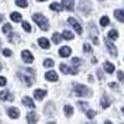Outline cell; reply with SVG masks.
<instances>
[{
    "label": "cell",
    "instance_id": "cell-1",
    "mask_svg": "<svg viewBox=\"0 0 124 124\" xmlns=\"http://www.w3.org/2000/svg\"><path fill=\"white\" fill-rule=\"evenodd\" d=\"M32 20L41 27V30H45V31L48 30V21H47V19L42 14H35L32 16Z\"/></svg>",
    "mask_w": 124,
    "mask_h": 124
},
{
    "label": "cell",
    "instance_id": "cell-2",
    "mask_svg": "<svg viewBox=\"0 0 124 124\" xmlns=\"http://www.w3.org/2000/svg\"><path fill=\"white\" fill-rule=\"evenodd\" d=\"M75 94H76L77 97H85V96L89 94V91H88V88H87L86 86H83V85H77V86L75 87Z\"/></svg>",
    "mask_w": 124,
    "mask_h": 124
},
{
    "label": "cell",
    "instance_id": "cell-3",
    "mask_svg": "<svg viewBox=\"0 0 124 124\" xmlns=\"http://www.w3.org/2000/svg\"><path fill=\"white\" fill-rule=\"evenodd\" d=\"M68 24H70L72 27H73V29L76 30V32H77V34H79V35L82 34V26L79 25V23L77 21L76 19H73V17H70V19H68Z\"/></svg>",
    "mask_w": 124,
    "mask_h": 124
},
{
    "label": "cell",
    "instance_id": "cell-4",
    "mask_svg": "<svg viewBox=\"0 0 124 124\" xmlns=\"http://www.w3.org/2000/svg\"><path fill=\"white\" fill-rule=\"evenodd\" d=\"M60 70H61L62 73H65V75H67V73L77 75V70H75V68H70L67 65H63V63H61V65H60Z\"/></svg>",
    "mask_w": 124,
    "mask_h": 124
},
{
    "label": "cell",
    "instance_id": "cell-5",
    "mask_svg": "<svg viewBox=\"0 0 124 124\" xmlns=\"http://www.w3.org/2000/svg\"><path fill=\"white\" fill-rule=\"evenodd\" d=\"M34 76H35V75H32V76H26V75H21V73H19V77H20V78H21V79L25 82L27 87H31V86H32V82H34Z\"/></svg>",
    "mask_w": 124,
    "mask_h": 124
},
{
    "label": "cell",
    "instance_id": "cell-6",
    "mask_svg": "<svg viewBox=\"0 0 124 124\" xmlns=\"http://www.w3.org/2000/svg\"><path fill=\"white\" fill-rule=\"evenodd\" d=\"M23 60L26 62V63H31V62H34V56L30 51L25 50V51H23Z\"/></svg>",
    "mask_w": 124,
    "mask_h": 124
},
{
    "label": "cell",
    "instance_id": "cell-7",
    "mask_svg": "<svg viewBox=\"0 0 124 124\" xmlns=\"http://www.w3.org/2000/svg\"><path fill=\"white\" fill-rule=\"evenodd\" d=\"M104 42H106V45H107V47H108V50H109V52H110V55L113 56V57H114V56H117V48H116V46L114 45H113L112 42H110V41L108 40V39H106L104 40Z\"/></svg>",
    "mask_w": 124,
    "mask_h": 124
},
{
    "label": "cell",
    "instance_id": "cell-8",
    "mask_svg": "<svg viewBox=\"0 0 124 124\" xmlns=\"http://www.w3.org/2000/svg\"><path fill=\"white\" fill-rule=\"evenodd\" d=\"M45 78L47 81H51V82H56L58 79L57 73H56L55 71H50V72H47V73H45Z\"/></svg>",
    "mask_w": 124,
    "mask_h": 124
},
{
    "label": "cell",
    "instance_id": "cell-9",
    "mask_svg": "<svg viewBox=\"0 0 124 124\" xmlns=\"http://www.w3.org/2000/svg\"><path fill=\"white\" fill-rule=\"evenodd\" d=\"M58 54H60L61 57H65V58H66V57H68V56L71 55V48H70L68 46H63V47L60 48Z\"/></svg>",
    "mask_w": 124,
    "mask_h": 124
},
{
    "label": "cell",
    "instance_id": "cell-10",
    "mask_svg": "<svg viewBox=\"0 0 124 124\" xmlns=\"http://www.w3.org/2000/svg\"><path fill=\"white\" fill-rule=\"evenodd\" d=\"M89 30H91V37H92V40H93V42H94L96 45H98V36H97V29H96L94 26H93V25H91Z\"/></svg>",
    "mask_w": 124,
    "mask_h": 124
},
{
    "label": "cell",
    "instance_id": "cell-11",
    "mask_svg": "<svg viewBox=\"0 0 124 124\" xmlns=\"http://www.w3.org/2000/svg\"><path fill=\"white\" fill-rule=\"evenodd\" d=\"M0 99L1 101H13V97L10 94V92L5 89V91L0 92Z\"/></svg>",
    "mask_w": 124,
    "mask_h": 124
},
{
    "label": "cell",
    "instance_id": "cell-12",
    "mask_svg": "<svg viewBox=\"0 0 124 124\" xmlns=\"http://www.w3.org/2000/svg\"><path fill=\"white\" fill-rule=\"evenodd\" d=\"M19 114H20V112H19L17 108H10V109L8 110V116H9L10 118H13V119L17 118Z\"/></svg>",
    "mask_w": 124,
    "mask_h": 124
},
{
    "label": "cell",
    "instance_id": "cell-13",
    "mask_svg": "<svg viewBox=\"0 0 124 124\" xmlns=\"http://www.w3.org/2000/svg\"><path fill=\"white\" fill-rule=\"evenodd\" d=\"M34 96H35L36 99L41 101V99L46 96V91H44V89H36V91L34 92Z\"/></svg>",
    "mask_w": 124,
    "mask_h": 124
},
{
    "label": "cell",
    "instance_id": "cell-14",
    "mask_svg": "<svg viewBox=\"0 0 124 124\" xmlns=\"http://www.w3.org/2000/svg\"><path fill=\"white\" fill-rule=\"evenodd\" d=\"M62 5L67 10H72L75 6V0H62Z\"/></svg>",
    "mask_w": 124,
    "mask_h": 124
},
{
    "label": "cell",
    "instance_id": "cell-15",
    "mask_svg": "<svg viewBox=\"0 0 124 124\" xmlns=\"http://www.w3.org/2000/svg\"><path fill=\"white\" fill-rule=\"evenodd\" d=\"M39 45H40L41 47H42V48H45V50L50 48V42H48V40H47V39H45V37L39 39Z\"/></svg>",
    "mask_w": 124,
    "mask_h": 124
},
{
    "label": "cell",
    "instance_id": "cell-16",
    "mask_svg": "<svg viewBox=\"0 0 124 124\" xmlns=\"http://www.w3.org/2000/svg\"><path fill=\"white\" fill-rule=\"evenodd\" d=\"M23 103L29 108H35V103L32 102V99H31L30 97H24L23 98Z\"/></svg>",
    "mask_w": 124,
    "mask_h": 124
},
{
    "label": "cell",
    "instance_id": "cell-17",
    "mask_svg": "<svg viewBox=\"0 0 124 124\" xmlns=\"http://www.w3.org/2000/svg\"><path fill=\"white\" fill-rule=\"evenodd\" d=\"M10 17H11V20H13V21H15V23H20V21L23 20L21 14H19V13H11Z\"/></svg>",
    "mask_w": 124,
    "mask_h": 124
},
{
    "label": "cell",
    "instance_id": "cell-18",
    "mask_svg": "<svg viewBox=\"0 0 124 124\" xmlns=\"http://www.w3.org/2000/svg\"><path fill=\"white\" fill-rule=\"evenodd\" d=\"M27 122H29V123H35V122H37V116H36L35 112H30L29 114H27Z\"/></svg>",
    "mask_w": 124,
    "mask_h": 124
},
{
    "label": "cell",
    "instance_id": "cell-19",
    "mask_svg": "<svg viewBox=\"0 0 124 124\" xmlns=\"http://www.w3.org/2000/svg\"><path fill=\"white\" fill-rule=\"evenodd\" d=\"M101 106H102V108H108V107L110 106V102H109V99H108L107 96L102 97V99H101Z\"/></svg>",
    "mask_w": 124,
    "mask_h": 124
},
{
    "label": "cell",
    "instance_id": "cell-20",
    "mask_svg": "<svg viewBox=\"0 0 124 124\" xmlns=\"http://www.w3.org/2000/svg\"><path fill=\"white\" fill-rule=\"evenodd\" d=\"M50 8H51V10H55V11H62L63 10V5H61L58 3H52L50 5Z\"/></svg>",
    "mask_w": 124,
    "mask_h": 124
},
{
    "label": "cell",
    "instance_id": "cell-21",
    "mask_svg": "<svg viewBox=\"0 0 124 124\" xmlns=\"http://www.w3.org/2000/svg\"><path fill=\"white\" fill-rule=\"evenodd\" d=\"M114 16L119 20V21H124V13H123V10H116L114 11Z\"/></svg>",
    "mask_w": 124,
    "mask_h": 124
},
{
    "label": "cell",
    "instance_id": "cell-22",
    "mask_svg": "<svg viewBox=\"0 0 124 124\" xmlns=\"http://www.w3.org/2000/svg\"><path fill=\"white\" fill-rule=\"evenodd\" d=\"M104 68H106V71L108 72V73H113V72H114V65L110 63V62H106Z\"/></svg>",
    "mask_w": 124,
    "mask_h": 124
},
{
    "label": "cell",
    "instance_id": "cell-23",
    "mask_svg": "<svg viewBox=\"0 0 124 124\" xmlns=\"http://www.w3.org/2000/svg\"><path fill=\"white\" fill-rule=\"evenodd\" d=\"M108 37L110 40H117L118 39V31L117 30H110L108 32Z\"/></svg>",
    "mask_w": 124,
    "mask_h": 124
},
{
    "label": "cell",
    "instance_id": "cell-24",
    "mask_svg": "<svg viewBox=\"0 0 124 124\" xmlns=\"http://www.w3.org/2000/svg\"><path fill=\"white\" fill-rule=\"evenodd\" d=\"M62 37L66 39V40H72V39L75 37V35L72 34V32H70V31H66V30H65L63 32H62Z\"/></svg>",
    "mask_w": 124,
    "mask_h": 124
},
{
    "label": "cell",
    "instance_id": "cell-25",
    "mask_svg": "<svg viewBox=\"0 0 124 124\" xmlns=\"http://www.w3.org/2000/svg\"><path fill=\"white\" fill-rule=\"evenodd\" d=\"M62 39H63V37H62V35H60V34H54L52 35V41L55 44H60Z\"/></svg>",
    "mask_w": 124,
    "mask_h": 124
},
{
    "label": "cell",
    "instance_id": "cell-26",
    "mask_svg": "<svg viewBox=\"0 0 124 124\" xmlns=\"http://www.w3.org/2000/svg\"><path fill=\"white\" fill-rule=\"evenodd\" d=\"M101 26H103V27H106V26H108V24H109V19H108V16H103L102 19H101Z\"/></svg>",
    "mask_w": 124,
    "mask_h": 124
},
{
    "label": "cell",
    "instance_id": "cell-27",
    "mask_svg": "<svg viewBox=\"0 0 124 124\" xmlns=\"http://www.w3.org/2000/svg\"><path fill=\"white\" fill-rule=\"evenodd\" d=\"M72 113H73V108H72L71 106H65V114L67 117H71Z\"/></svg>",
    "mask_w": 124,
    "mask_h": 124
},
{
    "label": "cell",
    "instance_id": "cell-28",
    "mask_svg": "<svg viewBox=\"0 0 124 124\" xmlns=\"http://www.w3.org/2000/svg\"><path fill=\"white\" fill-rule=\"evenodd\" d=\"M15 3L19 8H26L27 6V1L26 0H15Z\"/></svg>",
    "mask_w": 124,
    "mask_h": 124
},
{
    "label": "cell",
    "instance_id": "cell-29",
    "mask_svg": "<svg viewBox=\"0 0 124 124\" xmlns=\"http://www.w3.org/2000/svg\"><path fill=\"white\" fill-rule=\"evenodd\" d=\"M72 63H73L76 67H78V66H81L82 63H83V60H81V58H77V57H75V58H72Z\"/></svg>",
    "mask_w": 124,
    "mask_h": 124
},
{
    "label": "cell",
    "instance_id": "cell-30",
    "mask_svg": "<svg viewBox=\"0 0 124 124\" xmlns=\"http://www.w3.org/2000/svg\"><path fill=\"white\" fill-rule=\"evenodd\" d=\"M44 66L45 67H52V66H55V62L52 61V60H50V58H47V60H45L44 61Z\"/></svg>",
    "mask_w": 124,
    "mask_h": 124
},
{
    "label": "cell",
    "instance_id": "cell-31",
    "mask_svg": "<svg viewBox=\"0 0 124 124\" xmlns=\"http://www.w3.org/2000/svg\"><path fill=\"white\" fill-rule=\"evenodd\" d=\"M11 30H13V26L10 25V24H5V25L3 26V32H5V34H9Z\"/></svg>",
    "mask_w": 124,
    "mask_h": 124
},
{
    "label": "cell",
    "instance_id": "cell-32",
    "mask_svg": "<svg viewBox=\"0 0 124 124\" xmlns=\"http://www.w3.org/2000/svg\"><path fill=\"white\" fill-rule=\"evenodd\" d=\"M23 29L25 30V31H27V32H30V31H31V26H30V24L29 23H23Z\"/></svg>",
    "mask_w": 124,
    "mask_h": 124
},
{
    "label": "cell",
    "instance_id": "cell-33",
    "mask_svg": "<svg viewBox=\"0 0 124 124\" xmlns=\"http://www.w3.org/2000/svg\"><path fill=\"white\" fill-rule=\"evenodd\" d=\"M94 116H96V112H94V110H88V112H87V117H88L89 119L94 118Z\"/></svg>",
    "mask_w": 124,
    "mask_h": 124
},
{
    "label": "cell",
    "instance_id": "cell-34",
    "mask_svg": "<svg viewBox=\"0 0 124 124\" xmlns=\"http://www.w3.org/2000/svg\"><path fill=\"white\" fill-rule=\"evenodd\" d=\"M11 51H10V50H8V48H5V50H3V55L4 56H6V57H9V56H11Z\"/></svg>",
    "mask_w": 124,
    "mask_h": 124
},
{
    "label": "cell",
    "instance_id": "cell-35",
    "mask_svg": "<svg viewBox=\"0 0 124 124\" xmlns=\"http://www.w3.org/2000/svg\"><path fill=\"white\" fill-rule=\"evenodd\" d=\"M117 75H118V78H119V81H120V82H124V73H123V72H122V71H119Z\"/></svg>",
    "mask_w": 124,
    "mask_h": 124
},
{
    "label": "cell",
    "instance_id": "cell-36",
    "mask_svg": "<svg viewBox=\"0 0 124 124\" xmlns=\"http://www.w3.org/2000/svg\"><path fill=\"white\" fill-rule=\"evenodd\" d=\"M91 50H92L91 45H89V44H85V46H83V51H86V52H89Z\"/></svg>",
    "mask_w": 124,
    "mask_h": 124
},
{
    "label": "cell",
    "instance_id": "cell-37",
    "mask_svg": "<svg viewBox=\"0 0 124 124\" xmlns=\"http://www.w3.org/2000/svg\"><path fill=\"white\" fill-rule=\"evenodd\" d=\"M5 85H6V78L5 77H0V86L4 87Z\"/></svg>",
    "mask_w": 124,
    "mask_h": 124
},
{
    "label": "cell",
    "instance_id": "cell-38",
    "mask_svg": "<svg viewBox=\"0 0 124 124\" xmlns=\"http://www.w3.org/2000/svg\"><path fill=\"white\" fill-rule=\"evenodd\" d=\"M109 87L110 88H118V85L117 83H109Z\"/></svg>",
    "mask_w": 124,
    "mask_h": 124
},
{
    "label": "cell",
    "instance_id": "cell-39",
    "mask_svg": "<svg viewBox=\"0 0 124 124\" xmlns=\"http://www.w3.org/2000/svg\"><path fill=\"white\" fill-rule=\"evenodd\" d=\"M3 70V66H1V63H0V71H1Z\"/></svg>",
    "mask_w": 124,
    "mask_h": 124
},
{
    "label": "cell",
    "instance_id": "cell-40",
    "mask_svg": "<svg viewBox=\"0 0 124 124\" xmlns=\"http://www.w3.org/2000/svg\"><path fill=\"white\" fill-rule=\"evenodd\" d=\"M37 1H46V0H37Z\"/></svg>",
    "mask_w": 124,
    "mask_h": 124
},
{
    "label": "cell",
    "instance_id": "cell-41",
    "mask_svg": "<svg viewBox=\"0 0 124 124\" xmlns=\"http://www.w3.org/2000/svg\"><path fill=\"white\" fill-rule=\"evenodd\" d=\"M122 112H123V113H124V107H123V108H122Z\"/></svg>",
    "mask_w": 124,
    "mask_h": 124
}]
</instances>
